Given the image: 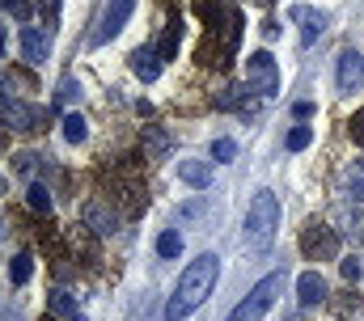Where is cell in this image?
Returning a JSON list of instances; mask_svg holds the SVG:
<instances>
[{"mask_svg":"<svg viewBox=\"0 0 364 321\" xmlns=\"http://www.w3.org/2000/svg\"><path fill=\"white\" fill-rule=\"evenodd\" d=\"M352 140L364 148V110H356V114H352Z\"/></svg>","mask_w":364,"mask_h":321,"instance_id":"cell-31","label":"cell"},{"mask_svg":"<svg viewBox=\"0 0 364 321\" xmlns=\"http://www.w3.org/2000/svg\"><path fill=\"white\" fill-rule=\"evenodd\" d=\"M275 233H279V199H275V190H259L246 207V245L255 254H263V249H272Z\"/></svg>","mask_w":364,"mask_h":321,"instance_id":"cell-2","label":"cell"},{"mask_svg":"<svg viewBox=\"0 0 364 321\" xmlns=\"http://www.w3.org/2000/svg\"><path fill=\"white\" fill-rule=\"evenodd\" d=\"M0 321H26L17 309H0Z\"/></svg>","mask_w":364,"mask_h":321,"instance_id":"cell-34","label":"cell"},{"mask_svg":"<svg viewBox=\"0 0 364 321\" xmlns=\"http://www.w3.org/2000/svg\"><path fill=\"white\" fill-rule=\"evenodd\" d=\"M60 9H64V0H38V13H43V21H47V26H55V21H60Z\"/></svg>","mask_w":364,"mask_h":321,"instance_id":"cell-28","label":"cell"},{"mask_svg":"<svg viewBox=\"0 0 364 321\" xmlns=\"http://www.w3.org/2000/svg\"><path fill=\"white\" fill-rule=\"evenodd\" d=\"M292 114H296V119H309V114H314V102H296Z\"/></svg>","mask_w":364,"mask_h":321,"instance_id":"cell-32","label":"cell"},{"mask_svg":"<svg viewBox=\"0 0 364 321\" xmlns=\"http://www.w3.org/2000/svg\"><path fill=\"white\" fill-rule=\"evenodd\" d=\"M296 300H301V305H322V300H331L326 279H322L318 271H305V275L296 279Z\"/></svg>","mask_w":364,"mask_h":321,"instance_id":"cell-13","label":"cell"},{"mask_svg":"<svg viewBox=\"0 0 364 321\" xmlns=\"http://www.w3.org/2000/svg\"><path fill=\"white\" fill-rule=\"evenodd\" d=\"M157 254H161V258H178L182 254V233H174V229L161 233V237H157Z\"/></svg>","mask_w":364,"mask_h":321,"instance_id":"cell-24","label":"cell"},{"mask_svg":"<svg viewBox=\"0 0 364 321\" xmlns=\"http://www.w3.org/2000/svg\"><path fill=\"white\" fill-rule=\"evenodd\" d=\"M4 131H9V127H0V148H4Z\"/></svg>","mask_w":364,"mask_h":321,"instance_id":"cell-35","label":"cell"},{"mask_svg":"<svg viewBox=\"0 0 364 321\" xmlns=\"http://www.w3.org/2000/svg\"><path fill=\"white\" fill-rule=\"evenodd\" d=\"M144 148H149V160L166 157V153H170V136H166V131H157V127H144Z\"/></svg>","mask_w":364,"mask_h":321,"instance_id":"cell-20","label":"cell"},{"mask_svg":"<svg viewBox=\"0 0 364 321\" xmlns=\"http://www.w3.org/2000/svg\"><path fill=\"white\" fill-rule=\"evenodd\" d=\"M0 9H4V13H13L17 21H26V17H30V0H0Z\"/></svg>","mask_w":364,"mask_h":321,"instance_id":"cell-29","label":"cell"},{"mask_svg":"<svg viewBox=\"0 0 364 321\" xmlns=\"http://www.w3.org/2000/svg\"><path fill=\"white\" fill-rule=\"evenodd\" d=\"M246 85L259 93V97H275L279 93V64H275L272 51H255L246 60Z\"/></svg>","mask_w":364,"mask_h":321,"instance_id":"cell-5","label":"cell"},{"mask_svg":"<svg viewBox=\"0 0 364 321\" xmlns=\"http://www.w3.org/2000/svg\"><path fill=\"white\" fill-rule=\"evenodd\" d=\"M132 72L140 80H149V85L161 77V55H157V47H136V51H132Z\"/></svg>","mask_w":364,"mask_h":321,"instance_id":"cell-15","label":"cell"},{"mask_svg":"<svg viewBox=\"0 0 364 321\" xmlns=\"http://www.w3.org/2000/svg\"><path fill=\"white\" fill-rule=\"evenodd\" d=\"M178 178L186 182V186H195V190H203V186L212 182V160L182 157V160H178Z\"/></svg>","mask_w":364,"mask_h":321,"instance_id":"cell-16","label":"cell"},{"mask_svg":"<svg viewBox=\"0 0 364 321\" xmlns=\"http://www.w3.org/2000/svg\"><path fill=\"white\" fill-rule=\"evenodd\" d=\"M216 275H220V258H216V254H199L195 262H186V266H182L178 288H174V296H170V305H166V321L191 317V313L212 296Z\"/></svg>","mask_w":364,"mask_h":321,"instance_id":"cell-1","label":"cell"},{"mask_svg":"<svg viewBox=\"0 0 364 321\" xmlns=\"http://www.w3.org/2000/svg\"><path fill=\"white\" fill-rule=\"evenodd\" d=\"M38 169H43V157H38V153H17V157H13V173H17V178H34Z\"/></svg>","mask_w":364,"mask_h":321,"instance_id":"cell-22","label":"cell"},{"mask_svg":"<svg viewBox=\"0 0 364 321\" xmlns=\"http://www.w3.org/2000/svg\"><path fill=\"white\" fill-rule=\"evenodd\" d=\"M0 237H4V216H0Z\"/></svg>","mask_w":364,"mask_h":321,"instance_id":"cell-37","label":"cell"},{"mask_svg":"<svg viewBox=\"0 0 364 321\" xmlns=\"http://www.w3.org/2000/svg\"><path fill=\"white\" fill-rule=\"evenodd\" d=\"M81 97V85H77V77H64L60 80V89H55V106H73Z\"/></svg>","mask_w":364,"mask_h":321,"instance_id":"cell-23","label":"cell"},{"mask_svg":"<svg viewBox=\"0 0 364 321\" xmlns=\"http://www.w3.org/2000/svg\"><path fill=\"white\" fill-rule=\"evenodd\" d=\"M237 157V144H233V140H216V144H212V160H216V165H225V160H233Z\"/></svg>","mask_w":364,"mask_h":321,"instance_id":"cell-27","label":"cell"},{"mask_svg":"<svg viewBox=\"0 0 364 321\" xmlns=\"http://www.w3.org/2000/svg\"><path fill=\"white\" fill-rule=\"evenodd\" d=\"M288 17L301 26V43H305V47H309V43H314V38L326 30V13H322V9H309V4H292V9H288Z\"/></svg>","mask_w":364,"mask_h":321,"instance_id":"cell-9","label":"cell"},{"mask_svg":"<svg viewBox=\"0 0 364 321\" xmlns=\"http://www.w3.org/2000/svg\"><path fill=\"white\" fill-rule=\"evenodd\" d=\"M250 93H255L250 85H229V89H225V93L216 97V110H237L242 119H250V114L259 110V106L250 102Z\"/></svg>","mask_w":364,"mask_h":321,"instance_id":"cell-12","label":"cell"},{"mask_svg":"<svg viewBox=\"0 0 364 321\" xmlns=\"http://www.w3.org/2000/svg\"><path fill=\"white\" fill-rule=\"evenodd\" d=\"M255 4H272V0H255Z\"/></svg>","mask_w":364,"mask_h":321,"instance_id":"cell-38","label":"cell"},{"mask_svg":"<svg viewBox=\"0 0 364 321\" xmlns=\"http://www.w3.org/2000/svg\"><path fill=\"white\" fill-rule=\"evenodd\" d=\"M81 220H85V229H93L97 237H110V233L119 229V216H114V207H106L102 199H90V203L81 207Z\"/></svg>","mask_w":364,"mask_h":321,"instance_id":"cell-8","label":"cell"},{"mask_svg":"<svg viewBox=\"0 0 364 321\" xmlns=\"http://www.w3.org/2000/svg\"><path fill=\"white\" fill-rule=\"evenodd\" d=\"M0 55H4V34H0Z\"/></svg>","mask_w":364,"mask_h":321,"instance_id":"cell-36","label":"cell"},{"mask_svg":"<svg viewBox=\"0 0 364 321\" xmlns=\"http://www.w3.org/2000/svg\"><path fill=\"white\" fill-rule=\"evenodd\" d=\"M47 321H60V317H47Z\"/></svg>","mask_w":364,"mask_h":321,"instance_id":"cell-39","label":"cell"},{"mask_svg":"<svg viewBox=\"0 0 364 321\" xmlns=\"http://www.w3.org/2000/svg\"><path fill=\"white\" fill-rule=\"evenodd\" d=\"M132 9H136V0H106V9H102V17H97V30H93V47H102V43H110L123 26H127V17H132Z\"/></svg>","mask_w":364,"mask_h":321,"instance_id":"cell-6","label":"cell"},{"mask_svg":"<svg viewBox=\"0 0 364 321\" xmlns=\"http://www.w3.org/2000/svg\"><path fill=\"white\" fill-rule=\"evenodd\" d=\"M178 38H182V17L174 13L170 17V30H166V43H161V55H174L178 51Z\"/></svg>","mask_w":364,"mask_h":321,"instance_id":"cell-25","label":"cell"},{"mask_svg":"<svg viewBox=\"0 0 364 321\" xmlns=\"http://www.w3.org/2000/svg\"><path fill=\"white\" fill-rule=\"evenodd\" d=\"M0 123H4L9 131H17V136H34V131H43L47 110L21 102V97H13V93H0Z\"/></svg>","mask_w":364,"mask_h":321,"instance_id":"cell-4","label":"cell"},{"mask_svg":"<svg viewBox=\"0 0 364 321\" xmlns=\"http://www.w3.org/2000/svg\"><path fill=\"white\" fill-rule=\"evenodd\" d=\"M263 38H267V43H272V38H279V26H275V21H263Z\"/></svg>","mask_w":364,"mask_h":321,"instance_id":"cell-33","label":"cell"},{"mask_svg":"<svg viewBox=\"0 0 364 321\" xmlns=\"http://www.w3.org/2000/svg\"><path fill=\"white\" fill-rule=\"evenodd\" d=\"M47 313H51V317H60V321H85L81 305H77L64 288H51V292H47Z\"/></svg>","mask_w":364,"mask_h":321,"instance_id":"cell-14","label":"cell"},{"mask_svg":"<svg viewBox=\"0 0 364 321\" xmlns=\"http://www.w3.org/2000/svg\"><path fill=\"white\" fill-rule=\"evenodd\" d=\"M309 140H314V131H309V127H292L284 144H288V153H301V148H309Z\"/></svg>","mask_w":364,"mask_h":321,"instance_id":"cell-26","label":"cell"},{"mask_svg":"<svg viewBox=\"0 0 364 321\" xmlns=\"http://www.w3.org/2000/svg\"><path fill=\"white\" fill-rule=\"evenodd\" d=\"M30 275H34V258H30V249H21V254L9 262V279H13V283H30Z\"/></svg>","mask_w":364,"mask_h":321,"instance_id":"cell-18","label":"cell"},{"mask_svg":"<svg viewBox=\"0 0 364 321\" xmlns=\"http://www.w3.org/2000/svg\"><path fill=\"white\" fill-rule=\"evenodd\" d=\"M21 55H26V64H47V55H51V38L38 30V26H26L21 30Z\"/></svg>","mask_w":364,"mask_h":321,"instance_id":"cell-10","label":"cell"},{"mask_svg":"<svg viewBox=\"0 0 364 321\" xmlns=\"http://www.w3.org/2000/svg\"><path fill=\"white\" fill-rule=\"evenodd\" d=\"M331 309H335L339 321H364V300L356 292H339V296L331 300Z\"/></svg>","mask_w":364,"mask_h":321,"instance_id":"cell-17","label":"cell"},{"mask_svg":"<svg viewBox=\"0 0 364 321\" xmlns=\"http://www.w3.org/2000/svg\"><path fill=\"white\" fill-rule=\"evenodd\" d=\"M85 136H90L85 114H64V140H68V144H81Z\"/></svg>","mask_w":364,"mask_h":321,"instance_id":"cell-19","label":"cell"},{"mask_svg":"<svg viewBox=\"0 0 364 321\" xmlns=\"http://www.w3.org/2000/svg\"><path fill=\"white\" fill-rule=\"evenodd\" d=\"M279 292H284V271H275V275H267V279H259V283L250 288V296L229 313V321H263V313L279 300Z\"/></svg>","mask_w":364,"mask_h":321,"instance_id":"cell-3","label":"cell"},{"mask_svg":"<svg viewBox=\"0 0 364 321\" xmlns=\"http://www.w3.org/2000/svg\"><path fill=\"white\" fill-rule=\"evenodd\" d=\"M339 271H343V279H348V283H356V279L364 275L360 258H343V262H339Z\"/></svg>","mask_w":364,"mask_h":321,"instance_id":"cell-30","label":"cell"},{"mask_svg":"<svg viewBox=\"0 0 364 321\" xmlns=\"http://www.w3.org/2000/svg\"><path fill=\"white\" fill-rule=\"evenodd\" d=\"M26 203H30V212H51V190H47L43 182H30Z\"/></svg>","mask_w":364,"mask_h":321,"instance_id":"cell-21","label":"cell"},{"mask_svg":"<svg viewBox=\"0 0 364 321\" xmlns=\"http://www.w3.org/2000/svg\"><path fill=\"white\" fill-rule=\"evenodd\" d=\"M301 249H305V258H335L339 254V237H335V229H326V224L314 220L301 233Z\"/></svg>","mask_w":364,"mask_h":321,"instance_id":"cell-7","label":"cell"},{"mask_svg":"<svg viewBox=\"0 0 364 321\" xmlns=\"http://www.w3.org/2000/svg\"><path fill=\"white\" fill-rule=\"evenodd\" d=\"M364 85V55L360 51H343L339 55V93H356Z\"/></svg>","mask_w":364,"mask_h":321,"instance_id":"cell-11","label":"cell"}]
</instances>
